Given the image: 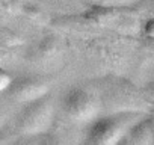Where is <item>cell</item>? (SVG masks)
Wrapping results in <instances>:
<instances>
[{"instance_id": "1", "label": "cell", "mask_w": 154, "mask_h": 145, "mask_svg": "<svg viewBox=\"0 0 154 145\" xmlns=\"http://www.w3.org/2000/svg\"><path fill=\"white\" fill-rule=\"evenodd\" d=\"M95 91L100 97L101 107L109 112H151L154 109L142 88L134 86V83L116 74H107L100 79L98 89Z\"/></svg>"}, {"instance_id": "2", "label": "cell", "mask_w": 154, "mask_h": 145, "mask_svg": "<svg viewBox=\"0 0 154 145\" xmlns=\"http://www.w3.org/2000/svg\"><path fill=\"white\" fill-rule=\"evenodd\" d=\"M146 113L149 112L124 110V112H109L104 116L98 115L94 121H91L86 142L97 145L119 143L121 139L128 131V128Z\"/></svg>"}, {"instance_id": "3", "label": "cell", "mask_w": 154, "mask_h": 145, "mask_svg": "<svg viewBox=\"0 0 154 145\" xmlns=\"http://www.w3.org/2000/svg\"><path fill=\"white\" fill-rule=\"evenodd\" d=\"M54 118V106L50 94L24 103L23 110L15 118L14 133L20 137L50 131Z\"/></svg>"}, {"instance_id": "4", "label": "cell", "mask_w": 154, "mask_h": 145, "mask_svg": "<svg viewBox=\"0 0 154 145\" xmlns=\"http://www.w3.org/2000/svg\"><path fill=\"white\" fill-rule=\"evenodd\" d=\"M60 107L65 116L74 122H91L103 110L97 91L86 86L69 88L62 97Z\"/></svg>"}, {"instance_id": "5", "label": "cell", "mask_w": 154, "mask_h": 145, "mask_svg": "<svg viewBox=\"0 0 154 145\" xmlns=\"http://www.w3.org/2000/svg\"><path fill=\"white\" fill-rule=\"evenodd\" d=\"M51 89V79L45 76H20L11 80L6 95L17 103H29L44 97Z\"/></svg>"}, {"instance_id": "6", "label": "cell", "mask_w": 154, "mask_h": 145, "mask_svg": "<svg viewBox=\"0 0 154 145\" xmlns=\"http://www.w3.org/2000/svg\"><path fill=\"white\" fill-rule=\"evenodd\" d=\"M119 143H133V145H149L154 143V131L151 115L146 113L140 119H137L121 139Z\"/></svg>"}, {"instance_id": "7", "label": "cell", "mask_w": 154, "mask_h": 145, "mask_svg": "<svg viewBox=\"0 0 154 145\" xmlns=\"http://www.w3.org/2000/svg\"><path fill=\"white\" fill-rule=\"evenodd\" d=\"M60 54H62L60 42L56 38L48 36V38H44L35 48V56L32 62H41L44 65H50L57 57H60Z\"/></svg>"}, {"instance_id": "8", "label": "cell", "mask_w": 154, "mask_h": 145, "mask_svg": "<svg viewBox=\"0 0 154 145\" xmlns=\"http://www.w3.org/2000/svg\"><path fill=\"white\" fill-rule=\"evenodd\" d=\"M27 0H0V21H8L18 15H24Z\"/></svg>"}, {"instance_id": "9", "label": "cell", "mask_w": 154, "mask_h": 145, "mask_svg": "<svg viewBox=\"0 0 154 145\" xmlns=\"http://www.w3.org/2000/svg\"><path fill=\"white\" fill-rule=\"evenodd\" d=\"M15 45H11L0 39V65L9 63L15 59Z\"/></svg>"}, {"instance_id": "10", "label": "cell", "mask_w": 154, "mask_h": 145, "mask_svg": "<svg viewBox=\"0 0 154 145\" xmlns=\"http://www.w3.org/2000/svg\"><path fill=\"white\" fill-rule=\"evenodd\" d=\"M92 6H130L137 0H89Z\"/></svg>"}, {"instance_id": "11", "label": "cell", "mask_w": 154, "mask_h": 145, "mask_svg": "<svg viewBox=\"0 0 154 145\" xmlns=\"http://www.w3.org/2000/svg\"><path fill=\"white\" fill-rule=\"evenodd\" d=\"M140 33L148 39H154V15L143 20L142 27H140Z\"/></svg>"}, {"instance_id": "12", "label": "cell", "mask_w": 154, "mask_h": 145, "mask_svg": "<svg viewBox=\"0 0 154 145\" xmlns=\"http://www.w3.org/2000/svg\"><path fill=\"white\" fill-rule=\"evenodd\" d=\"M0 39L8 42V44H11V45H15V47H18L21 44V39L17 35H14L12 32H8L5 29H0Z\"/></svg>"}, {"instance_id": "13", "label": "cell", "mask_w": 154, "mask_h": 145, "mask_svg": "<svg viewBox=\"0 0 154 145\" xmlns=\"http://www.w3.org/2000/svg\"><path fill=\"white\" fill-rule=\"evenodd\" d=\"M11 80H12L11 74H9V72H8L2 65H0V92H5V91H6V88L9 86Z\"/></svg>"}, {"instance_id": "14", "label": "cell", "mask_w": 154, "mask_h": 145, "mask_svg": "<svg viewBox=\"0 0 154 145\" xmlns=\"http://www.w3.org/2000/svg\"><path fill=\"white\" fill-rule=\"evenodd\" d=\"M142 91H143V94H145V97L151 101V104L154 106V79L152 80H149L143 88H142Z\"/></svg>"}, {"instance_id": "15", "label": "cell", "mask_w": 154, "mask_h": 145, "mask_svg": "<svg viewBox=\"0 0 154 145\" xmlns=\"http://www.w3.org/2000/svg\"><path fill=\"white\" fill-rule=\"evenodd\" d=\"M5 125V118H3V115L0 113V130H2V127Z\"/></svg>"}]
</instances>
